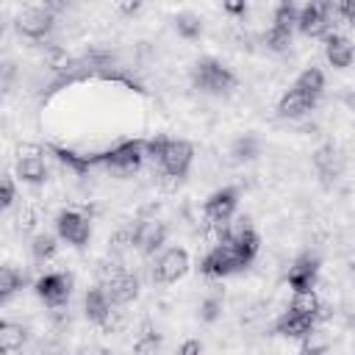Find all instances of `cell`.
<instances>
[{
    "instance_id": "cell-23",
    "label": "cell",
    "mask_w": 355,
    "mask_h": 355,
    "mask_svg": "<svg viewBox=\"0 0 355 355\" xmlns=\"http://www.w3.org/2000/svg\"><path fill=\"white\" fill-rule=\"evenodd\" d=\"M294 89H297V92H305V94H311V97L319 100V94L324 92V72L316 69V67L302 69L300 78H297V83H294Z\"/></svg>"
},
{
    "instance_id": "cell-13",
    "label": "cell",
    "mask_w": 355,
    "mask_h": 355,
    "mask_svg": "<svg viewBox=\"0 0 355 355\" xmlns=\"http://www.w3.org/2000/svg\"><path fill=\"white\" fill-rule=\"evenodd\" d=\"M103 288H105L111 305H128V302H133L139 297V277L130 275V272L116 269V272L108 275V280H105Z\"/></svg>"
},
{
    "instance_id": "cell-19",
    "label": "cell",
    "mask_w": 355,
    "mask_h": 355,
    "mask_svg": "<svg viewBox=\"0 0 355 355\" xmlns=\"http://www.w3.org/2000/svg\"><path fill=\"white\" fill-rule=\"evenodd\" d=\"M14 172H17V178L22 183H31V186H39V183L47 180V166H44L42 155H36V158H17V169Z\"/></svg>"
},
{
    "instance_id": "cell-4",
    "label": "cell",
    "mask_w": 355,
    "mask_h": 355,
    "mask_svg": "<svg viewBox=\"0 0 355 355\" xmlns=\"http://www.w3.org/2000/svg\"><path fill=\"white\" fill-rule=\"evenodd\" d=\"M236 205H239V189H236V186H225V189L214 191V194L205 200L202 216H205V222H208L211 227H222V225H227V222L233 219Z\"/></svg>"
},
{
    "instance_id": "cell-25",
    "label": "cell",
    "mask_w": 355,
    "mask_h": 355,
    "mask_svg": "<svg viewBox=\"0 0 355 355\" xmlns=\"http://www.w3.org/2000/svg\"><path fill=\"white\" fill-rule=\"evenodd\" d=\"M175 31H178V36H183V39H200V36H202V19H200L197 14L183 11V14L175 17Z\"/></svg>"
},
{
    "instance_id": "cell-17",
    "label": "cell",
    "mask_w": 355,
    "mask_h": 355,
    "mask_svg": "<svg viewBox=\"0 0 355 355\" xmlns=\"http://www.w3.org/2000/svg\"><path fill=\"white\" fill-rule=\"evenodd\" d=\"M324 55L333 69H347L352 64V42L341 33H327L324 36Z\"/></svg>"
},
{
    "instance_id": "cell-14",
    "label": "cell",
    "mask_w": 355,
    "mask_h": 355,
    "mask_svg": "<svg viewBox=\"0 0 355 355\" xmlns=\"http://www.w3.org/2000/svg\"><path fill=\"white\" fill-rule=\"evenodd\" d=\"M313 330H316V322L311 316H297V313H288V311L275 322V333L283 336V338L305 341L308 336H313Z\"/></svg>"
},
{
    "instance_id": "cell-22",
    "label": "cell",
    "mask_w": 355,
    "mask_h": 355,
    "mask_svg": "<svg viewBox=\"0 0 355 355\" xmlns=\"http://www.w3.org/2000/svg\"><path fill=\"white\" fill-rule=\"evenodd\" d=\"M22 286H25V275L8 263H0V302L11 300Z\"/></svg>"
},
{
    "instance_id": "cell-24",
    "label": "cell",
    "mask_w": 355,
    "mask_h": 355,
    "mask_svg": "<svg viewBox=\"0 0 355 355\" xmlns=\"http://www.w3.org/2000/svg\"><path fill=\"white\" fill-rule=\"evenodd\" d=\"M31 252L36 261H50L55 252H58V236H50V233H36L33 241H31Z\"/></svg>"
},
{
    "instance_id": "cell-36",
    "label": "cell",
    "mask_w": 355,
    "mask_h": 355,
    "mask_svg": "<svg viewBox=\"0 0 355 355\" xmlns=\"http://www.w3.org/2000/svg\"><path fill=\"white\" fill-rule=\"evenodd\" d=\"M122 11H128V14H133V11H139L141 8V3H125V6H119Z\"/></svg>"
},
{
    "instance_id": "cell-34",
    "label": "cell",
    "mask_w": 355,
    "mask_h": 355,
    "mask_svg": "<svg viewBox=\"0 0 355 355\" xmlns=\"http://www.w3.org/2000/svg\"><path fill=\"white\" fill-rule=\"evenodd\" d=\"M17 155L19 158H36V155H42V147H36V144H19Z\"/></svg>"
},
{
    "instance_id": "cell-18",
    "label": "cell",
    "mask_w": 355,
    "mask_h": 355,
    "mask_svg": "<svg viewBox=\"0 0 355 355\" xmlns=\"http://www.w3.org/2000/svg\"><path fill=\"white\" fill-rule=\"evenodd\" d=\"M313 166L319 169V175H322L324 180L338 178V172H341V155H338V150H336L333 144L319 147L316 155H313Z\"/></svg>"
},
{
    "instance_id": "cell-12",
    "label": "cell",
    "mask_w": 355,
    "mask_h": 355,
    "mask_svg": "<svg viewBox=\"0 0 355 355\" xmlns=\"http://www.w3.org/2000/svg\"><path fill=\"white\" fill-rule=\"evenodd\" d=\"M316 277H319V258H313V255H300V258L288 266L286 283H288V288H291L294 294H302V291H313Z\"/></svg>"
},
{
    "instance_id": "cell-20",
    "label": "cell",
    "mask_w": 355,
    "mask_h": 355,
    "mask_svg": "<svg viewBox=\"0 0 355 355\" xmlns=\"http://www.w3.org/2000/svg\"><path fill=\"white\" fill-rule=\"evenodd\" d=\"M230 155H233V161H236V164L255 161V158L261 155V141H258V136H252V133L239 136V139L230 144Z\"/></svg>"
},
{
    "instance_id": "cell-9",
    "label": "cell",
    "mask_w": 355,
    "mask_h": 355,
    "mask_svg": "<svg viewBox=\"0 0 355 355\" xmlns=\"http://www.w3.org/2000/svg\"><path fill=\"white\" fill-rule=\"evenodd\" d=\"M330 19H333L330 17V3H308L297 14V28H300L302 36L316 39V36L330 33V25H333Z\"/></svg>"
},
{
    "instance_id": "cell-32",
    "label": "cell",
    "mask_w": 355,
    "mask_h": 355,
    "mask_svg": "<svg viewBox=\"0 0 355 355\" xmlns=\"http://www.w3.org/2000/svg\"><path fill=\"white\" fill-rule=\"evenodd\" d=\"M178 355H202V344L197 338H186L180 347H178Z\"/></svg>"
},
{
    "instance_id": "cell-7",
    "label": "cell",
    "mask_w": 355,
    "mask_h": 355,
    "mask_svg": "<svg viewBox=\"0 0 355 355\" xmlns=\"http://www.w3.org/2000/svg\"><path fill=\"white\" fill-rule=\"evenodd\" d=\"M33 288L47 308H61L72 294V277L67 272H47L33 283Z\"/></svg>"
},
{
    "instance_id": "cell-15",
    "label": "cell",
    "mask_w": 355,
    "mask_h": 355,
    "mask_svg": "<svg viewBox=\"0 0 355 355\" xmlns=\"http://www.w3.org/2000/svg\"><path fill=\"white\" fill-rule=\"evenodd\" d=\"M313 105H316V97H311V94H305V92H297L294 86L277 100V114L283 116V119H297V116H305L308 111H313Z\"/></svg>"
},
{
    "instance_id": "cell-28",
    "label": "cell",
    "mask_w": 355,
    "mask_h": 355,
    "mask_svg": "<svg viewBox=\"0 0 355 355\" xmlns=\"http://www.w3.org/2000/svg\"><path fill=\"white\" fill-rule=\"evenodd\" d=\"M297 14H300V8H297L294 3H280V6L275 8V14H272V25H275V28L294 31V28H297Z\"/></svg>"
},
{
    "instance_id": "cell-5",
    "label": "cell",
    "mask_w": 355,
    "mask_h": 355,
    "mask_svg": "<svg viewBox=\"0 0 355 355\" xmlns=\"http://www.w3.org/2000/svg\"><path fill=\"white\" fill-rule=\"evenodd\" d=\"M14 25L25 39H44L55 25V14L47 6H28L17 14Z\"/></svg>"
},
{
    "instance_id": "cell-6",
    "label": "cell",
    "mask_w": 355,
    "mask_h": 355,
    "mask_svg": "<svg viewBox=\"0 0 355 355\" xmlns=\"http://www.w3.org/2000/svg\"><path fill=\"white\" fill-rule=\"evenodd\" d=\"M55 233L61 241H67L72 247H86L92 239V222L80 211L67 208V211H58V216H55Z\"/></svg>"
},
{
    "instance_id": "cell-11",
    "label": "cell",
    "mask_w": 355,
    "mask_h": 355,
    "mask_svg": "<svg viewBox=\"0 0 355 355\" xmlns=\"http://www.w3.org/2000/svg\"><path fill=\"white\" fill-rule=\"evenodd\" d=\"M189 266H191L189 252H186L183 247H169V250L155 261L153 277H155L158 283H178L180 277H186Z\"/></svg>"
},
{
    "instance_id": "cell-26",
    "label": "cell",
    "mask_w": 355,
    "mask_h": 355,
    "mask_svg": "<svg viewBox=\"0 0 355 355\" xmlns=\"http://www.w3.org/2000/svg\"><path fill=\"white\" fill-rule=\"evenodd\" d=\"M316 308H319V297H316V291L294 294L291 302H288V313H297V316H311V319H313Z\"/></svg>"
},
{
    "instance_id": "cell-21",
    "label": "cell",
    "mask_w": 355,
    "mask_h": 355,
    "mask_svg": "<svg viewBox=\"0 0 355 355\" xmlns=\"http://www.w3.org/2000/svg\"><path fill=\"white\" fill-rule=\"evenodd\" d=\"M25 344V327L8 319H0V352H17Z\"/></svg>"
},
{
    "instance_id": "cell-29",
    "label": "cell",
    "mask_w": 355,
    "mask_h": 355,
    "mask_svg": "<svg viewBox=\"0 0 355 355\" xmlns=\"http://www.w3.org/2000/svg\"><path fill=\"white\" fill-rule=\"evenodd\" d=\"M219 313H222V300H219L216 294L202 297V302H200V319H202V322H216Z\"/></svg>"
},
{
    "instance_id": "cell-10",
    "label": "cell",
    "mask_w": 355,
    "mask_h": 355,
    "mask_svg": "<svg viewBox=\"0 0 355 355\" xmlns=\"http://www.w3.org/2000/svg\"><path fill=\"white\" fill-rule=\"evenodd\" d=\"M191 161H194V147H191L186 139H169L158 164H161V169H164L169 178H178V180H180V178L189 172Z\"/></svg>"
},
{
    "instance_id": "cell-3",
    "label": "cell",
    "mask_w": 355,
    "mask_h": 355,
    "mask_svg": "<svg viewBox=\"0 0 355 355\" xmlns=\"http://www.w3.org/2000/svg\"><path fill=\"white\" fill-rule=\"evenodd\" d=\"M244 266H250V263L230 244H214L205 252V258L200 261V272L205 277H227L233 272H241Z\"/></svg>"
},
{
    "instance_id": "cell-8",
    "label": "cell",
    "mask_w": 355,
    "mask_h": 355,
    "mask_svg": "<svg viewBox=\"0 0 355 355\" xmlns=\"http://www.w3.org/2000/svg\"><path fill=\"white\" fill-rule=\"evenodd\" d=\"M166 225L158 222V219H144V222H136L130 227V236H133V247H139V252L144 258L155 255L164 244H166Z\"/></svg>"
},
{
    "instance_id": "cell-27",
    "label": "cell",
    "mask_w": 355,
    "mask_h": 355,
    "mask_svg": "<svg viewBox=\"0 0 355 355\" xmlns=\"http://www.w3.org/2000/svg\"><path fill=\"white\" fill-rule=\"evenodd\" d=\"M263 42H266V47L272 50V53H286L288 47H291V42H294V31H286V28H269L266 31V36H263Z\"/></svg>"
},
{
    "instance_id": "cell-16",
    "label": "cell",
    "mask_w": 355,
    "mask_h": 355,
    "mask_svg": "<svg viewBox=\"0 0 355 355\" xmlns=\"http://www.w3.org/2000/svg\"><path fill=\"white\" fill-rule=\"evenodd\" d=\"M83 311H86V319L89 322H94V324H108V319H111V300H108V294H105V288L103 286H94V288H89L86 291V297H83Z\"/></svg>"
},
{
    "instance_id": "cell-33",
    "label": "cell",
    "mask_w": 355,
    "mask_h": 355,
    "mask_svg": "<svg viewBox=\"0 0 355 355\" xmlns=\"http://www.w3.org/2000/svg\"><path fill=\"white\" fill-rule=\"evenodd\" d=\"M322 352H324V344H313L311 336H308V338L302 341V349H300L297 355H322Z\"/></svg>"
},
{
    "instance_id": "cell-30",
    "label": "cell",
    "mask_w": 355,
    "mask_h": 355,
    "mask_svg": "<svg viewBox=\"0 0 355 355\" xmlns=\"http://www.w3.org/2000/svg\"><path fill=\"white\" fill-rule=\"evenodd\" d=\"M166 136H153V139H147L144 141V158H153V161H161V155H164V147H166Z\"/></svg>"
},
{
    "instance_id": "cell-1",
    "label": "cell",
    "mask_w": 355,
    "mask_h": 355,
    "mask_svg": "<svg viewBox=\"0 0 355 355\" xmlns=\"http://www.w3.org/2000/svg\"><path fill=\"white\" fill-rule=\"evenodd\" d=\"M191 83L194 89L205 92V94H227L236 89V75L227 64L216 61V58H200L191 67Z\"/></svg>"
},
{
    "instance_id": "cell-31",
    "label": "cell",
    "mask_w": 355,
    "mask_h": 355,
    "mask_svg": "<svg viewBox=\"0 0 355 355\" xmlns=\"http://www.w3.org/2000/svg\"><path fill=\"white\" fill-rule=\"evenodd\" d=\"M17 200V189H14V180L0 175V208H8L11 202Z\"/></svg>"
},
{
    "instance_id": "cell-2",
    "label": "cell",
    "mask_w": 355,
    "mask_h": 355,
    "mask_svg": "<svg viewBox=\"0 0 355 355\" xmlns=\"http://www.w3.org/2000/svg\"><path fill=\"white\" fill-rule=\"evenodd\" d=\"M144 161V141L141 139H128V141H119L114 144L111 150L105 153H97V164L111 169L114 175H133Z\"/></svg>"
},
{
    "instance_id": "cell-35",
    "label": "cell",
    "mask_w": 355,
    "mask_h": 355,
    "mask_svg": "<svg viewBox=\"0 0 355 355\" xmlns=\"http://www.w3.org/2000/svg\"><path fill=\"white\" fill-rule=\"evenodd\" d=\"M227 14H247V3H225L222 6Z\"/></svg>"
}]
</instances>
